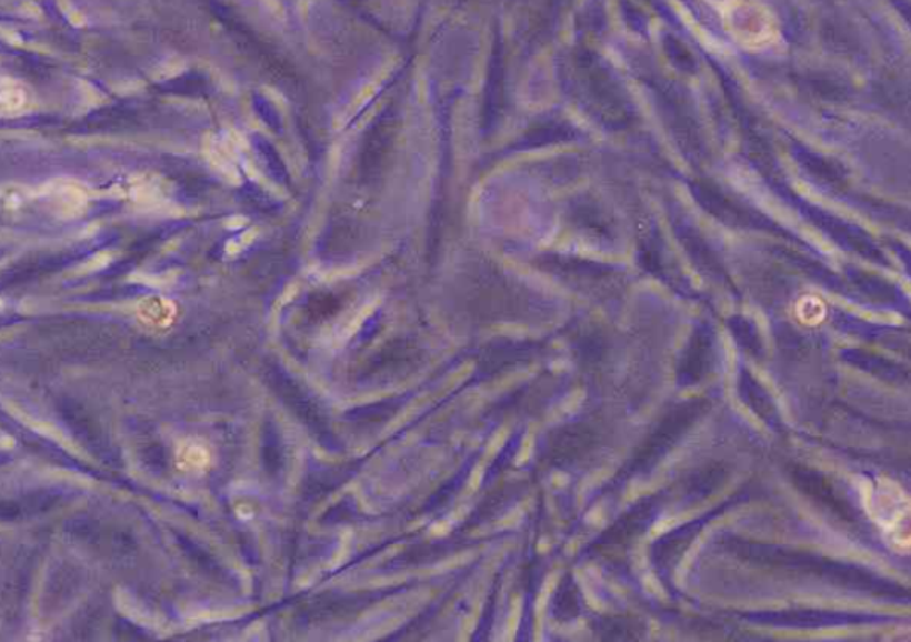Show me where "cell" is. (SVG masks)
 <instances>
[{
    "label": "cell",
    "instance_id": "cell-1",
    "mask_svg": "<svg viewBox=\"0 0 911 642\" xmlns=\"http://www.w3.org/2000/svg\"><path fill=\"white\" fill-rule=\"evenodd\" d=\"M727 20L733 37L748 47L768 46L778 34L773 14L757 0H735Z\"/></svg>",
    "mask_w": 911,
    "mask_h": 642
},
{
    "label": "cell",
    "instance_id": "cell-2",
    "mask_svg": "<svg viewBox=\"0 0 911 642\" xmlns=\"http://www.w3.org/2000/svg\"><path fill=\"white\" fill-rule=\"evenodd\" d=\"M180 458H182V460L186 461V464H189V467H191V464L192 467H201V464L206 463L207 461V452L203 451L201 447L191 445L188 447V449H186V452H183V454H180Z\"/></svg>",
    "mask_w": 911,
    "mask_h": 642
}]
</instances>
